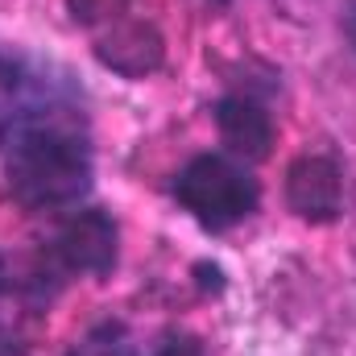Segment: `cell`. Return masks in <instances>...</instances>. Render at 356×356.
<instances>
[{"instance_id":"obj_11","label":"cell","mask_w":356,"mask_h":356,"mask_svg":"<svg viewBox=\"0 0 356 356\" xmlns=\"http://www.w3.org/2000/svg\"><path fill=\"white\" fill-rule=\"evenodd\" d=\"M348 42H353V50H356V8H353V17H348Z\"/></svg>"},{"instance_id":"obj_6","label":"cell","mask_w":356,"mask_h":356,"mask_svg":"<svg viewBox=\"0 0 356 356\" xmlns=\"http://www.w3.org/2000/svg\"><path fill=\"white\" fill-rule=\"evenodd\" d=\"M91 54H95V63L108 67L112 75L145 79V75H154V71L166 63V38H162V29L149 25V21H116L108 33L95 38Z\"/></svg>"},{"instance_id":"obj_7","label":"cell","mask_w":356,"mask_h":356,"mask_svg":"<svg viewBox=\"0 0 356 356\" xmlns=\"http://www.w3.org/2000/svg\"><path fill=\"white\" fill-rule=\"evenodd\" d=\"M216 129H220V141L245 162H266L269 149H273L269 112L261 104L245 99V95H224L216 104Z\"/></svg>"},{"instance_id":"obj_9","label":"cell","mask_w":356,"mask_h":356,"mask_svg":"<svg viewBox=\"0 0 356 356\" xmlns=\"http://www.w3.org/2000/svg\"><path fill=\"white\" fill-rule=\"evenodd\" d=\"M195 277H199V286H203V290H211V294H220V290H224V269H220V266L199 261V266H195Z\"/></svg>"},{"instance_id":"obj_2","label":"cell","mask_w":356,"mask_h":356,"mask_svg":"<svg viewBox=\"0 0 356 356\" xmlns=\"http://www.w3.org/2000/svg\"><path fill=\"white\" fill-rule=\"evenodd\" d=\"M175 199L182 203V211H191V220L220 232V228H232V224H241L245 216L257 211L261 186L232 158L203 154V158L186 162L182 175L175 178Z\"/></svg>"},{"instance_id":"obj_12","label":"cell","mask_w":356,"mask_h":356,"mask_svg":"<svg viewBox=\"0 0 356 356\" xmlns=\"http://www.w3.org/2000/svg\"><path fill=\"white\" fill-rule=\"evenodd\" d=\"M220 4H228V0H220Z\"/></svg>"},{"instance_id":"obj_8","label":"cell","mask_w":356,"mask_h":356,"mask_svg":"<svg viewBox=\"0 0 356 356\" xmlns=\"http://www.w3.org/2000/svg\"><path fill=\"white\" fill-rule=\"evenodd\" d=\"M129 4L133 0H67V13H71L75 25L95 29V25H116Z\"/></svg>"},{"instance_id":"obj_10","label":"cell","mask_w":356,"mask_h":356,"mask_svg":"<svg viewBox=\"0 0 356 356\" xmlns=\"http://www.w3.org/2000/svg\"><path fill=\"white\" fill-rule=\"evenodd\" d=\"M21 353H25L21 336H17V332H8V327H0V356H21Z\"/></svg>"},{"instance_id":"obj_3","label":"cell","mask_w":356,"mask_h":356,"mask_svg":"<svg viewBox=\"0 0 356 356\" xmlns=\"http://www.w3.org/2000/svg\"><path fill=\"white\" fill-rule=\"evenodd\" d=\"M50 261L67 273H91V277H104L116 266V224L108 211L88 207V211H75L54 245H50Z\"/></svg>"},{"instance_id":"obj_4","label":"cell","mask_w":356,"mask_h":356,"mask_svg":"<svg viewBox=\"0 0 356 356\" xmlns=\"http://www.w3.org/2000/svg\"><path fill=\"white\" fill-rule=\"evenodd\" d=\"M286 207L307 224H332L344 211L340 166L323 154H302L286 170Z\"/></svg>"},{"instance_id":"obj_1","label":"cell","mask_w":356,"mask_h":356,"mask_svg":"<svg viewBox=\"0 0 356 356\" xmlns=\"http://www.w3.org/2000/svg\"><path fill=\"white\" fill-rule=\"evenodd\" d=\"M0 158L13 199L29 211L67 207L91 186V145L58 108L17 112L0 129Z\"/></svg>"},{"instance_id":"obj_5","label":"cell","mask_w":356,"mask_h":356,"mask_svg":"<svg viewBox=\"0 0 356 356\" xmlns=\"http://www.w3.org/2000/svg\"><path fill=\"white\" fill-rule=\"evenodd\" d=\"M67 356H207V348L199 336L178 327H162L145 340L129 323L108 319V323H95L88 336H79Z\"/></svg>"}]
</instances>
